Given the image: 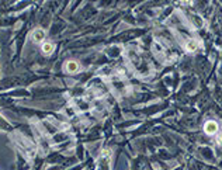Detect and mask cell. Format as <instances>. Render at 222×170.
Wrapping results in <instances>:
<instances>
[{
  "label": "cell",
  "mask_w": 222,
  "mask_h": 170,
  "mask_svg": "<svg viewBox=\"0 0 222 170\" xmlns=\"http://www.w3.org/2000/svg\"><path fill=\"white\" fill-rule=\"evenodd\" d=\"M204 131L208 135H215L218 131V124L215 122V121H208V122L204 125Z\"/></svg>",
  "instance_id": "6da1fadb"
},
{
  "label": "cell",
  "mask_w": 222,
  "mask_h": 170,
  "mask_svg": "<svg viewBox=\"0 0 222 170\" xmlns=\"http://www.w3.org/2000/svg\"><path fill=\"white\" fill-rule=\"evenodd\" d=\"M77 69H79V65L75 60H70V62H68L65 65V70L69 72V73H75V72H77Z\"/></svg>",
  "instance_id": "7a4b0ae2"
},
{
  "label": "cell",
  "mask_w": 222,
  "mask_h": 170,
  "mask_svg": "<svg viewBox=\"0 0 222 170\" xmlns=\"http://www.w3.org/2000/svg\"><path fill=\"white\" fill-rule=\"evenodd\" d=\"M44 38H45L44 31H41V30H35V31H34V34H33V39H34L35 42H41V41H44Z\"/></svg>",
  "instance_id": "3957f363"
},
{
  "label": "cell",
  "mask_w": 222,
  "mask_h": 170,
  "mask_svg": "<svg viewBox=\"0 0 222 170\" xmlns=\"http://www.w3.org/2000/svg\"><path fill=\"white\" fill-rule=\"evenodd\" d=\"M198 48V42L195 41V39H190V41H187L186 44V49L188 51V52H194L195 49Z\"/></svg>",
  "instance_id": "277c9868"
},
{
  "label": "cell",
  "mask_w": 222,
  "mask_h": 170,
  "mask_svg": "<svg viewBox=\"0 0 222 170\" xmlns=\"http://www.w3.org/2000/svg\"><path fill=\"white\" fill-rule=\"evenodd\" d=\"M54 51V45L49 44V42H44V45H42V52L45 54V55H49V54H52Z\"/></svg>",
  "instance_id": "5b68a950"
},
{
  "label": "cell",
  "mask_w": 222,
  "mask_h": 170,
  "mask_svg": "<svg viewBox=\"0 0 222 170\" xmlns=\"http://www.w3.org/2000/svg\"><path fill=\"white\" fill-rule=\"evenodd\" d=\"M217 142L219 143V145H222V134L218 135V138H217Z\"/></svg>",
  "instance_id": "8992f818"
},
{
  "label": "cell",
  "mask_w": 222,
  "mask_h": 170,
  "mask_svg": "<svg viewBox=\"0 0 222 170\" xmlns=\"http://www.w3.org/2000/svg\"><path fill=\"white\" fill-rule=\"evenodd\" d=\"M180 2H181V3H184V4H188V3L191 2V0H180Z\"/></svg>",
  "instance_id": "52a82bcc"
}]
</instances>
